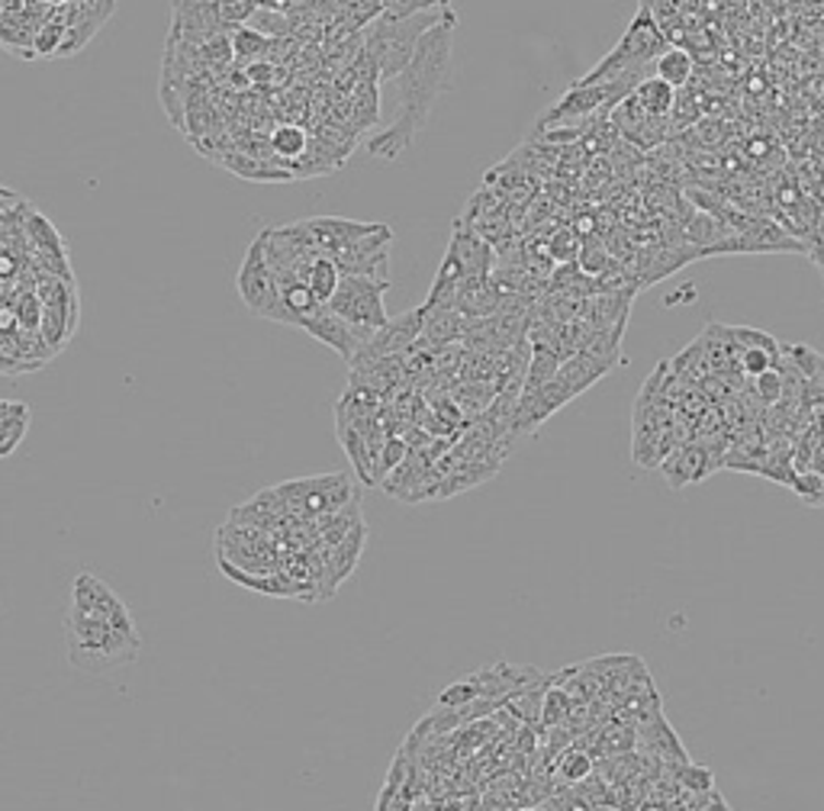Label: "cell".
I'll return each instance as SVG.
<instances>
[{
    "mask_svg": "<svg viewBox=\"0 0 824 811\" xmlns=\"http://www.w3.org/2000/svg\"><path fill=\"white\" fill-rule=\"evenodd\" d=\"M580 236L574 233V229H561L551 245H548V251H551V258L554 261H577V255H580Z\"/></svg>",
    "mask_w": 824,
    "mask_h": 811,
    "instance_id": "obj_25",
    "label": "cell"
},
{
    "mask_svg": "<svg viewBox=\"0 0 824 811\" xmlns=\"http://www.w3.org/2000/svg\"><path fill=\"white\" fill-rule=\"evenodd\" d=\"M474 699H481V692H477L474 679H464V683L448 686V689L438 696V706H444V709H461V706H467V702H474Z\"/></svg>",
    "mask_w": 824,
    "mask_h": 811,
    "instance_id": "obj_24",
    "label": "cell"
},
{
    "mask_svg": "<svg viewBox=\"0 0 824 811\" xmlns=\"http://www.w3.org/2000/svg\"><path fill=\"white\" fill-rule=\"evenodd\" d=\"M348 116L354 133H368L371 126L381 123L384 116V97H381V81L377 78H364L354 85V94L348 103Z\"/></svg>",
    "mask_w": 824,
    "mask_h": 811,
    "instance_id": "obj_12",
    "label": "cell"
},
{
    "mask_svg": "<svg viewBox=\"0 0 824 811\" xmlns=\"http://www.w3.org/2000/svg\"><path fill=\"white\" fill-rule=\"evenodd\" d=\"M339 281H341V271L336 268V261H332L329 255H319V258L309 264L306 284H309V290L316 293V300H319V303H329V300H332V293H336Z\"/></svg>",
    "mask_w": 824,
    "mask_h": 811,
    "instance_id": "obj_17",
    "label": "cell"
},
{
    "mask_svg": "<svg viewBox=\"0 0 824 811\" xmlns=\"http://www.w3.org/2000/svg\"><path fill=\"white\" fill-rule=\"evenodd\" d=\"M454 30H458V13L451 10L436 30H429L419 40L416 55L406 65V71L396 75L387 85H381V97H384L381 123H384V129L368 139V151L374 158H384V161L399 158L406 148H413L419 133L426 129L436 103L451 85Z\"/></svg>",
    "mask_w": 824,
    "mask_h": 811,
    "instance_id": "obj_1",
    "label": "cell"
},
{
    "mask_svg": "<svg viewBox=\"0 0 824 811\" xmlns=\"http://www.w3.org/2000/svg\"><path fill=\"white\" fill-rule=\"evenodd\" d=\"M737 354H741V368H744L747 374H754V378L767 374L776 361H779V358L767 354V351H757V348H754V351H737Z\"/></svg>",
    "mask_w": 824,
    "mask_h": 811,
    "instance_id": "obj_27",
    "label": "cell"
},
{
    "mask_svg": "<svg viewBox=\"0 0 824 811\" xmlns=\"http://www.w3.org/2000/svg\"><path fill=\"white\" fill-rule=\"evenodd\" d=\"M296 329H303V333L313 335L316 341L329 345L332 351H339L345 361H354V354L364 348L361 335L354 333L341 316H336V313L329 309V303H319L313 313H306V316L296 323Z\"/></svg>",
    "mask_w": 824,
    "mask_h": 811,
    "instance_id": "obj_8",
    "label": "cell"
},
{
    "mask_svg": "<svg viewBox=\"0 0 824 811\" xmlns=\"http://www.w3.org/2000/svg\"><path fill=\"white\" fill-rule=\"evenodd\" d=\"M268 71H271V68H264V65H251V75H248V78H251V81H268V78H271Z\"/></svg>",
    "mask_w": 824,
    "mask_h": 811,
    "instance_id": "obj_30",
    "label": "cell"
},
{
    "mask_svg": "<svg viewBox=\"0 0 824 811\" xmlns=\"http://www.w3.org/2000/svg\"><path fill=\"white\" fill-rule=\"evenodd\" d=\"M679 779L689 786V789H696V792H712V773L709 769H696V766H682V773H679Z\"/></svg>",
    "mask_w": 824,
    "mask_h": 811,
    "instance_id": "obj_28",
    "label": "cell"
},
{
    "mask_svg": "<svg viewBox=\"0 0 824 811\" xmlns=\"http://www.w3.org/2000/svg\"><path fill=\"white\" fill-rule=\"evenodd\" d=\"M309 226V236L316 241V248L323 255H339L341 248H348L351 241L364 239L371 233L381 229V223H354V219H341V216H313L306 219Z\"/></svg>",
    "mask_w": 824,
    "mask_h": 811,
    "instance_id": "obj_9",
    "label": "cell"
},
{
    "mask_svg": "<svg viewBox=\"0 0 824 811\" xmlns=\"http://www.w3.org/2000/svg\"><path fill=\"white\" fill-rule=\"evenodd\" d=\"M65 631H68V661L81 673H110L126 667L143 651L139 631H123L110 619L81 612L75 606H68Z\"/></svg>",
    "mask_w": 824,
    "mask_h": 811,
    "instance_id": "obj_2",
    "label": "cell"
},
{
    "mask_svg": "<svg viewBox=\"0 0 824 811\" xmlns=\"http://www.w3.org/2000/svg\"><path fill=\"white\" fill-rule=\"evenodd\" d=\"M577 261H580V271L586 278H602L606 274V268H609V261H612V255L596 241V248H592V241L586 239L580 245V255H577Z\"/></svg>",
    "mask_w": 824,
    "mask_h": 811,
    "instance_id": "obj_21",
    "label": "cell"
},
{
    "mask_svg": "<svg viewBox=\"0 0 824 811\" xmlns=\"http://www.w3.org/2000/svg\"><path fill=\"white\" fill-rule=\"evenodd\" d=\"M13 271V264L10 261H0V274H10Z\"/></svg>",
    "mask_w": 824,
    "mask_h": 811,
    "instance_id": "obj_32",
    "label": "cell"
},
{
    "mask_svg": "<svg viewBox=\"0 0 824 811\" xmlns=\"http://www.w3.org/2000/svg\"><path fill=\"white\" fill-rule=\"evenodd\" d=\"M451 13V7L444 10H429V13H416V16H406V20H396V16H387L381 13L368 30H364V58L381 71V85L393 81L396 75L406 71V65L413 61L416 55V46L419 40L436 30L438 23Z\"/></svg>",
    "mask_w": 824,
    "mask_h": 811,
    "instance_id": "obj_3",
    "label": "cell"
},
{
    "mask_svg": "<svg viewBox=\"0 0 824 811\" xmlns=\"http://www.w3.org/2000/svg\"><path fill=\"white\" fill-rule=\"evenodd\" d=\"M757 390H760V396H764L767 403H776V399L782 396V374H776V371L760 374V378H757Z\"/></svg>",
    "mask_w": 824,
    "mask_h": 811,
    "instance_id": "obj_29",
    "label": "cell"
},
{
    "mask_svg": "<svg viewBox=\"0 0 824 811\" xmlns=\"http://www.w3.org/2000/svg\"><path fill=\"white\" fill-rule=\"evenodd\" d=\"M634 97H637V103L644 106V113L654 116V120L670 116V110H674V103H677V91H674L667 81H661L657 75L644 78V81L634 88Z\"/></svg>",
    "mask_w": 824,
    "mask_h": 811,
    "instance_id": "obj_14",
    "label": "cell"
},
{
    "mask_svg": "<svg viewBox=\"0 0 824 811\" xmlns=\"http://www.w3.org/2000/svg\"><path fill=\"white\" fill-rule=\"evenodd\" d=\"M229 40H233V52H236L239 58H245V61L264 58L268 48H271V40H268L264 33H258L255 26H239Z\"/></svg>",
    "mask_w": 824,
    "mask_h": 811,
    "instance_id": "obj_19",
    "label": "cell"
},
{
    "mask_svg": "<svg viewBox=\"0 0 824 811\" xmlns=\"http://www.w3.org/2000/svg\"><path fill=\"white\" fill-rule=\"evenodd\" d=\"M236 290H239L245 309L251 316L271 319V323L281 319V286H278V278L268 264L261 236L245 248V258L239 264V274H236Z\"/></svg>",
    "mask_w": 824,
    "mask_h": 811,
    "instance_id": "obj_6",
    "label": "cell"
},
{
    "mask_svg": "<svg viewBox=\"0 0 824 811\" xmlns=\"http://www.w3.org/2000/svg\"><path fill=\"white\" fill-rule=\"evenodd\" d=\"M26 429H30V406L0 399V458H7L23 441Z\"/></svg>",
    "mask_w": 824,
    "mask_h": 811,
    "instance_id": "obj_15",
    "label": "cell"
},
{
    "mask_svg": "<svg viewBox=\"0 0 824 811\" xmlns=\"http://www.w3.org/2000/svg\"><path fill=\"white\" fill-rule=\"evenodd\" d=\"M387 290L390 281H384V278L341 274L339 286H336V293L329 300V309L336 316H341L354 333L361 335V341L368 345L390 323L387 309H384V293Z\"/></svg>",
    "mask_w": 824,
    "mask_h": 811,
    "instance_id": "obj_5",
    "label": "cell"
},
{
    "mask_svg": "<svg viewBox=\"0 0 824 811\" xmlns=\"http://www.w3.org/2000/svg\"><path fill=\"white\" fill-rule=\"evenodd\" d=\"M702 811H727L725 799H722V796H709V806Z\"/></svg>",
    "mask_w": 824,
    "mask_h": 811,
    "instance_id": "obj_31",
    "label": "cell"
},
{
    "mask_svg": "<svg viewBox=\"0 0 824 811\" xmlns=\"http://www.w3.org/2000/svg\"><path fill=\"white\" fill-rule=\"evenodd\" d=\"M664 48H670L667 46V36L661 33L654 13H651L647 7H641L637 16L631 20V26L625 30V36L619 40V46L612 48L589 75H583L580 81H574V85L589 88V85L616 81V78H622V75H629V71H644V65L657 61Z\"/></svg>",
    "mask_w": 824,
    "mask_h": 811,
    "instance_id": "obj_4",
    "label": "cell"
},
{
    "mask_svg": "<svg viewBox=\"0 0 824 811\" xmlns=\"http://www.w3.org/2000/svg\"><path fill=\"white\" fill-rule=\"evenodd\" d=\"M65 26L61 23H49V26H43L39 33H36V40H33V46L39 55H58V48L65 43Z\"/></svg>",
    "mask_w": 824,
    "mask_h": 811,
    "instance_id": "obj_26",
    "label": "cell"
},
{
    "mask_svg": "<svg viewBox=\"0 0 824 811\" xmlns=\"http://www.w3.org/2000/svg\"><path fill=\"white\" fill-rule=\"evenodd\" d=\"M43 296L39 293H23L16 303H13V313H16V319H20V329L23 333H39V326H43Z\"/></svg>",
    "mask_w": 824,
    "mask_h": 811,
    "instance_id": "obj_20",
    "label": "cell"
},
{
    "mask_svg": "<svg viewBox=\"0 0 824 811\" xmlns=\"http://www.w3.org/2000/svg\"><path fill=\"white\" fill-rule=\"evenodd\" d=\"M464 333H467V319H464L458 309H436V313H426V329H422V341H426V345L444 348V345L464 338Z\"/></svg>",
    "mask_w": 824,
    "mask_h": 811,
    "instance_id": "obj_13",
    "label": "cell"
},
{
    "mask_svg": "<svg viewBox=\"0 0 824 811\" xmlns=\"http://www.w3.org/2000/svg\"><path fill=\"white\" fill-rule=\"evenodd\" d=\"M26 233H30V239H33V248H36L39 261H43L49 271H55L61 281H71V274H68V248H65V239L58 236V229L52 226L49 219H46L43 213H30Z\"/></svg>",
    "mask_w": 824,
    "mask_h": 811,
    "instance_id": "obj_10",
    "label": "cell"
},
{
    "mask_svg": "<svg viewBox=\"0 0 824 811\" xmlns=\"http://www.w3.org/2000/svg\"><path fill=\"white\" fill-rule=\"evenodd\" d=\"M390 245H393V229L387 223H381L377 233L351 241L348 248H341L339 255H332V261H336L341 274L390 281Z\"/></svg>",
    "mask_w": 824,
    "mask_h": 811,
    "instance_id": "obj_7",
    "label": "cell"
},
{
    "mask_svg": "<svg viewBox=\"0 0 824 811\" xmlns=\"http://www.w3.org/2000/svg\"><path fill=\"white\" fill-rule=\"evenodd\" d=\"M692 71H696V61L686 48H664L661 58L654 61V75L661 81H667L674 91L677 88H686L692 81Z\"/></svg>",
    "mask_w": 824,
    "mask_h": 811,
    "instance_id": "obj_16",
    "label": "cell"
},
{
    "mask_svg": "<svg viewBox=\"0 0 824 811\" xmlns=\"http://www.w3.org/2000/svg\"><path fill=\"white\" fill-rule=\"evenodd\" d=\"M268 143H271V155H278V158H284L291 165L309 148V136H306L303 126H278Z\"/></svg>",
    "mask_w": 824,
    "mask_h": 811,
    "instance_id": "obj_18",
    "label": "cell"
},
{
    "mask_svg": "<svg viewBox=\"0 0 824 811\" xmlns=\"http://www.w3.org/2000/svg\"><path fill=\"white\" fill-rule=\"evenodd\" d=\"M557 773H561V779H567V782H580V779H586V776L592 773V757H589L586 751H580V747H571V751L561 757Z\"/></svg>",
    "mask_w": 824,
    "mask_h": 811,
    "instance_id": "obj_22",
    "label": "cell"
},
{
    "mask_svg": "<svg viewBox=\"0 0 824 811\" xmlns=\"http://www.w3.org/2000/svg\"><path fill=\"white\" fill-rule=\"evenodd\" d=\"M226 171H233L236 178H242V181H258V184H268V181H278V184H291L293 174L284 168V165H271V161H264V158H255V155H248V151H226V155H219L216 158Z\"/></svg>",
    "mask_w": 824,
    "mask_h": 811,
    "instance_id": "obj_11",
    "label": "cell"
},
{
    "mask_svg": "<svg viewBox=\"0 0 824 811\" xmlns=\"http://www.w3.org/2000/svg\"><path fill=\"white\" fill-rule=\"evenodd\" d=\"M444 7H448V0H387L384 13L396 16V20H406V16H416V13L444 10Z\"/></svg>",
    "mask_w": 824,
    "mask_h": 811,
    "instance_id": "obj_23",
    "label": "cell"
}]
</instances>
